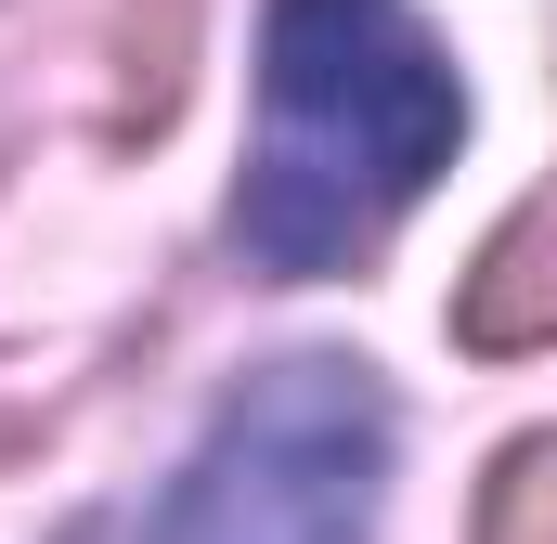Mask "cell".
I'll return each mask as SVG.
<instances>
[{
    "label": "cell",
    "instance_id": "cell-1",
    "mask_svg": "<svg viewBox=\"0 0 557 544\" xmlns=\"http://www.w3.org/2000/svg\"><path fill=\"white\" fill-rule=\"evenodd\" d=\"M467 131V91L416 0H273L260 13V143L234 182V247L285 285L350 272Z\"/></svg>",
    "mask_w": 557,
    "mask_h": 544
},
{
    "label": "cell",
    "instance_id": "cell-3",
    "mask_svg": "<svg viewBox=\"0 0 557 544\" xmlns=\"http://www.w3.org/2000/svg\"><path fill=\"white\" fill-rule=\"evenodd\" d=\"M454 337H467V350H557V195L519 208V221L467 260V285H454Z\"/></svg>",
    "mask_w": 557,
    "mask_h": 544
},
{
    "label": "cell",
    "instance_id": "cell-2",
    "mask_svg": "<svg viewBox=\"0 0 557 544\" xmlns=\"http://www.w3.org/2000/svg\"><path fill=\"white\" fill-rule=\"evenodd\" d=\"M389 480V390L337 350L260 363L169 480L156 544H363Z\"/></svg>",
    "mask_w": 557,
    "mask_h": 544
},
{
    "label": "cell",
    "instance_id": "cell-4",
    "mask_svg": "<svg viewBox=\"0 0 557 544\" xmlns=\"http://www.w3.org/2000/svg\"><path fill=\"white\" fill-rule=\"evenodd\" d=\"M480 544H557V428L506 441L480 480Z\"/></svg>",
    "mask_w": 557,
    "mask_h": 544
}]
</instances>
